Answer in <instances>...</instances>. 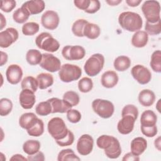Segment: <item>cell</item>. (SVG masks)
Masks as SVG:
<instances>
[{"label":"cell","instance_id":"obj_49","mask_svg":"<svg viewBox=\"0 0 161 161\" xmlns=\"http://www.w3.org/2000/svg\"><path fill=\"white\" fill-rule=\"evenodd\" d=\"M101 8V3L98 0H90V4L88 8L85 11L89 14H94L97 12Z\"/></svg>","mask_w":161,"mask_h":161},{"label":"cell","instance_id":"obj_57","mask_svg":"<svg viewBox=\"0 0 161 161\" xmlns=\"http://www.w3.org/2000/svg\"><path fill=\"white\" fill-rule=\"evenodd\" d=\"M154 145L155 148L158 150L160 151V147H161V140H160V136H158L157 138L155 140L154 142Z\"/></svg>","mask_w":161,"mask_h":161},{"label":"cell","instance_id":"obj_6","mask_svg":"<svg viewBox=\"0 0 161 161\" xmlns=\"http://www.w3.org/2000/svg\"><path fill=\"white\" fill-rule=\"evenodd\" d=\"M82 75L81 69L74 64H64L58 71V76L64 82L69 83L78 80Z\"/></svg>","mask_w":161,"mask_h":161},{"label":"cell","instance_id":"obj_16","mask_svg":"<svg viewBox=\"0 0 161 161\" xmlns=\"http://www.w3.org/2000/svg\"><path fill=\"white\" fill-rule=\"evenodd\" d=\"M19 101L23 109H31L36 102L35 92L30 89H22L19 96Z\"/></svg>","mask_w":161,"mask_h":161},{"label":"cell","instance_id":"obj_44","mask_svg":"<svg viewBox=\"0 0 161 161\" xmlns=\"http://www.w3.org/2000/svg\"><path fill=\"white\" fill-rule=\"evenodd\" d=\"M125 115H131L136 119L138 116V109L137 107L133 104H127L125 106L121 111V116Z\"/></svg>","mask_w":161,"mask_h":161},{"label":"cell","instance_id":"obj_31","mask_svg":"<svg viewBox=\"0 0 161 161\" xmlns=\"http://www.w3.org/2000/svg\"><path fill=\"white\" fill-rule=\"evenodd\" d=\"M30 14L28 11L21 6V8L15 10L13 14V19L17 23H24L29 18Z\"/></svg>","mask_w":161,"mask_h":161},{"label":"cell","instance_id":"obj_11","mask_svg":"<svg viewBox=\"0 0 161 161\" xmlns=\"http://www.w3.org/2000/svg\"><path fill=\"white\" fill-rule=\"evenodd\" d=\"M94 140L88 134L81 135L77 142V150L81 155H87L90 154L93 149Z\"/></svg>","mask_w":161,"mask_h":161},{"label":"cell","instance_id":"obj_12","mask_svg":"<svg viewBox=\"0 0 161 161\" xmlns=\"http://www.w3.org/2000/svg\"><path fill=\"white\" fill-rule=\"evenodd\" d=\"M60 22V18L57 12L52 10L45 11L41 17V23L42 26L50 30H55Z\"/></svg>","mask_w":161,"mask_h":161},{"label":"cell","instance_id":"obj_33","mask_svg":"<svg viewBox=\"0 0 161 161\" xmlns=\"http://www.w3.org/2000/svg\"><path fill=\"white\" fill-rule=\"evenodd\" d=\"M58 161H66V160H75L79 161L80 158L75 155L74 150L70 148L62 150L57 156Z\"/></svg>","mask_w":161,"mask_h":161},{"label":"cell","instance_id":"obj_22","mask_svg":"<svg viewBox=\"0 0 161 161\" xmlns=\"http://www.w3.org/2000/svg\"><path fill=\"white\" fill-rule=\"evenodd\" d=\"M38 119L33 113H25L19 117V125L22 128L28 130L36 123Z\"/></svg>","mask_w":161,"mask_h":161},{"label":"cell","instance_id":"obj_46","mask_svg":"<svg viewBox=\"0 0 161 161\" xmlns=\"http://www.w3.org/2000/svg\"><path fill=\"white\" fill-rule=\"evenodd\" d=\"M56 143L60 147H66L71 145L74 142V135L69 130L67 135L62 139L56 140Z\"/></svg>","mask_w":161,"mask_h":161},{"label":"cell","instance_id":"obj_17","mask_svg":"<svg viewBox=\"0 0 161 161\" xmlns=\"http://www.w3.org/2000/svg\"><path fill=\"white\" fill-rule=\"evenodd\" d=\"M22 6L28 11L30 15H34L38 14L44 10L45 3L42 0H31L25 2Z\"/></svg>","mask_w":161,"mask_h":161},{"label":"cell","instance_id":"obj_38","mask_svg":"<svg viewBox=\"0 0 161 161\" xmlns=\"http://www.w3.org/2000/svg\"><path fill=\"white\" fill-rule=\"evenodd\" d=\"M28 134L32 136L38 137L41 136L44 132V123L42 119H38L36 123L30 129L26 130Z\"/></svg>","mask_w":161,"mask_h":161},{"label":"cell","instance_id":"obj_24","mask_svg":"<svg viewBox=\"0 0 161 161\" xmlns=\"http://www.w3.org/2000/svg\"><path fill=\"white\" fill-rule=\"evenodd\" d=\"M157 116L156 114L150 109L144 111L140 118L141 126L145 127H150L156 125Z\"/></svg>","mask_w":161,"mask_h":161},{"label":"cell","instance_id":"obj_18","mask_svg":"<svg viewBox=\"0 0 161 161\" xmlns=\"http://www.w3.org/2000/svg\"><path fill=\"white\" fill-rule=\"evenodd\" d=\"M119 77L117 73L113 70H108L103 74L101 78V82L106 88H113L118 82Z\"/></svg>","mask_w":161,"mask_h":161},{"label":"cell","instance_id":"obj_3","mask_svg":"<svg viewBox=\"0 0 161 161\" xmlns=\"http://www.w3.org/2000/svg\"><path fill=\"white\" fill-rule=\"evenodd\" d=\"M142 11L147 21L154 23L160 20V6L157 1H145L142 6Z\"/></svg>","mask_w":161,"mask_h":161},{"label":"cell","instance_id":"obj_9","mask_svg":"<svg viewBox=\"0 0 161 161\" xmlns=\"http://www.w3.org/2000/svg\"><path fill=\"white\" fill-rule=\"evenodd\" d=\"M39 65L42 68L50 72L59 71L62 66L60 60L50 53H42V59Z\"/></svg>","mask_w":161,"mask_h":161},{"label":"cell","instance_id":"obj_20","mask_svg":"<svg viewBox=\"0 0 161 161\" xmlns=\"http://www.w3.org/2000/svg\"><path fill=\"white\" fill-rule=\"evenodd\" d=\"M48 100L50 101L52 105V113H64L72 108L64 99H60L57 97H52Z\"/></svg>","mask_w":161,"mask_h":161},{"label":"cell","instance_id":"obj_50","mask_svg":"<svg viewBox=\"0 0 161 161\" xmlns=\"http://www.w3.org/2000/svg\"><path fill=\"white\" fill-rule=\"evenodd\" d=\"M74 3L77 8L85 11L89 6L90 0H75Z\"/></svg>","mask_w":161,"mask_h":161},{"label":"cell","instance_id":"obj_7","mask_svg":"<svg viewBox=\"0 0 161 161\" xmlns=\"http://www.w3.org/2000/svg\"><path fill=\"white\" fill-rule=\"evenodd\" d=\"M92 108L95 113L104 119L111 117L114 111V104L110 101L103 99H94L92 103Z\"/></svg>","mask_w":161,"mask_h":161},{"label":"cell","instance_id":"obj_43","mask_svg":"<svg viewBox=\"0 0 161 161\" xmlns=\"http://www.w3.org/2000/svg\"><path fill=\"white\" fill-rule=\"evenodd\" d=\"M12 101L8 98H2L0 100V115L5 116L8 115L12 111Z\"/></svg>","mask_w":161,"mask_h":161},{"label":"cell","instance_id":"obj_8","mask_svg":"<svg viewBox=\"0 0 161 161\" xmlns=\"http://www.w3.org/2000/svg\"><path fill=\"white\" fill-rule=\"evenodd\" d=\"M62 55L68 60H79L86 55V50L80 45H67L62 50Z\"/></svg>","mask_w":161,"mask_h":161},{"label":"cell","instance_id":"obj_1","mask_svg":"<svg viewBox=\"0 0 161 161\" xmlns=\"http://www.w3.org/2000/svg\"><path fill=\"white\" fill-rule=\"evenodd\" d=\"M118 23L123 29L130 32H136L142 28L143 20L141 16L136 13L124 11L119 15Z\"/></svg>","mask_w":161,"mask_h":161},{"label":"cell","instance_id":"obj_15","mask_svg":"<svg viewBox=\"0 0 161 161\" xmlns=\"http://www.w3.org/2000/svg\"><path fill=\"white\" fill-rule=\"evenodd\" d=\"M136 119L131 115H125L117 124V130L118 132L122 135H128L130 133L133 128L135 121Z\"/></svg>","mask_w":161,"mask_h":161},{"label":"cell","instance_id":"obj_29","mask_svg":"<svg viewBox=\"0 0 161 161\" xmlns=\"http://www.w3.org/2000/svg\"><path fill=\"white\" fill-rule=\"evenodd\" d=\"M41 144L39 141L35 140H28L23 145V150L28 155H33L40 151Z\"/></svg>","mask_w":161,"mask_h":161},{"label":"cell","instance_id":"obj_4","mask_svg":"<svg viewBox=\"0 0 161 161\" xmlns=\"http://www.w3.org/2000/svg\"><path fill=\"white\" fill-rule=\"evenodd\" d=\"M104 64V56L101 53H94L86 60L84 66V69L87 75L94 77L99 74L102 70Z\"/></svg>","mask_w":161,"mask_h":161},{"label":"cell","instance_id":"obj_52","mask_svg":"<svg viewBox=\"0 0 161 161\" xmlns=\"http://www.w3.org/2000/svg\"><path fill=\"white\" fill-rule=\"evenodd\" d=\"M122 160L123 161H138V160H140V157L139 156L133 154L131 152H129L123 156Z\"/></svg>","mask_w":161,"mask_h":161},{"label":"cell","instance_id":"obj_23","mask_svg":"<svg viewBox=\"0 0 161 161\" xmlns=\"http://www.w3.org/2000/svg\"><path fill=\"white\" fill-rule=\"evenodd\" d=\"M148 41V35L145 31L139 30L133 35L131 38V44L136 48H142L147 45Z\"/></svg>","mask_w":161,"mask_h":161},{"label":"cell","instance_id":"obj_54","mask_svg":"<svg viewBox=\"0 0 161 161\" xmlns=\"http://www.w3.org/2000/svg\"><path fill=\"white\" fill-rule=\"evenodd\" d=\"M142 3V0H126V3L131 7L138 6Z\"/></svg>","mask_w":161,"mask_h":161},{"label":"cell","instance_id":"obj_2","mask_svg":"<svg viewBox=\"0 0 161 161\" xmlns=\"http://www.w3.org/2000/svg\"><path fill=\"white\" fill-rule=\"evenodd\" d=\"M47 130L48 133L55 141L64 138L69 130L64 121L59 117H54L48 121Z\"/></svg>","mask_w":161,"mask_h":161},{"label":"cell","instance_id":"obj_10","mask_svg":"<svg viewBox=\"0 0 161 161\" xmlns=\"http://www.w3.org/2000/svg\"><path fill=\"white\" fill-rule=\"evenodd\" d=\"M131 74L134 79L142 85L148 84L152 79V74L149 69L140 64L136 65L132 67Z\"/></svg>","mask_w":161,"mask_h":161},{"label":"cell","instance_id":"obj_40","mask_svg":"<svg viewBox=\"0 0 161 161\" xmlns=\"http://www.w3.org/2000/svg\"><path fill=\"white\" fill-rule=\"evenodd\" d=\"M93 87V82L91 78L84 77L80 79L78 82V89L83 93L90 92Z\"/></svg>","mask_w":161,"mask_h":161},{"label":"cell","instance_id":"obj_35","mask_svg":"<svg viewBox=\"0 0 161 161\" xmlns=\"http://www.w3.org/2000/svg\"><path fill=\"white\" fill-rule=\"evenodd\" d=\"M35 111L39 116H45L52 113V108L48 100L39 103L35 108Z\"/></svg>","mask_w":161,"mask_h":161},{"label":"cell","instance_id":"obj_25","mask_svg":"<svg viewBox=\"0 0 161 161\" xmlns=\"http://www.w3.org/2000/svg\"><path fill=\"white\" fill-rule=\"evenodd\" d=\"M104 150L107 157L111 159L118 158L121 153V147L119 140L114 137L112 144Z\"/></svg>","mask_w":161,"mask_h":161},{"label":"cell","instance_id":"obj_19","mask_svg":"<svg viewBox=\"0 0 161 161\" xmlns=\"http://www.w3.org/2000/svg\"><path fill=\"white\" fill-rule=\"evenodd\" d=\"M147 148V142L143 137H136L132 140L130 145L131 152L137 156L142 155Z\"/></svg>","mask_w":161,"mask_h":161},{"label":"cell","instance_id":"obj_48","mask_svg":"<svg viewBox=\"0 0 161 161\" xmlns=\"http://www.w3.org/2000/svg\"><path fill=\"white\" fill-rule=\"evenodd\" d=\"M141 131L144 135L150 138L155 136L157 134L158 130L156 125L150 127H145L141 126Z\"/></svg>","mask_w":161,"mask_h":161},{"label":"cell","instance_id":"obj_59","mask_svg":"<svg viewBox=\"0 0 161 161\" xmlns=\"http://www.w3.org/2000/svg\"><path fill=\"white\" fill-rule=\"evenodd\" d=\"M160 99H159L157 103V105H156V109H157V111L160 113Z\"/></svg>","mask_w":161,"mask_h":161},{"label":"cell","instance_id":"obj_21","mask_svg":"<svg viewBox=\"0 0 161 161\" xmlns=\"http://www.w3.org/2000/svg\"><path fill=\"white\" fill-rule=\"evenodd\" d=\"M138 101L141 105L144 107L152 106L155 101V93L150 89H143L138 94Z\"/></svg>","mask_w":161,"mask_h":161},{"label":"cell","instance_id":"obj_56","mask_svg":"<svg viewBox=\"0 0 161 161\" xmlns=\"http://www.w3.org/2000/svg\"><path fill=\"white\" fill-rule=\"evenodd\" d=\"M122 2L121 0H106V3L109 6H117Z\"/></svg>","mask_w":161,"mask_h":161},{"label":"cell","instance_id":"obj_30","mask_svg":"<svg viewBox=\"0 0 161 161\" xmlns=\"http://www.w3.org/2000/svg\"><path fill=\"white\" fill-rule=\"evenodd\" d=\"M42 59V53L38 50L30 49L26 54V60L30 65H36L40 64Z\"/></svg>","mask_w":161,"mask_h":161},{"label":"cell","instance_id":"obj_36","mask_svg":"<svg viewBox=\"0 0 161 161\" xmlns=\"http://www.w3.org/2000/svg\"><path fill=\"white\" fill-rule=\"evenodd\" d=\"M40 26L36 22L25 23L22 26V33L26 36H32L39 31Z\"/></svg>","mask_w":161,"mask_h":161},{"label":"cell","instance_id":"obj_47","mask_svg":"<svg viewBox=\"0 0 161 161\" xmlns=\"http://www.w3.org/2000/svg\"><path fill=\"white\" fill-rule=\"evenodd\" d=\"M16 3L14 0H4L1 1V9L5 13L11 12L15 7Z\"/></svg>","mask_w":161,"mask_h":161},{"label":"cell","instance_id":"obj_26","mask_svg":"<svg viewBox=\"0 0 161 161\" xmlns=\"http://www.w3.org/2000/svg\"><path fill=\"white\" fill-rule=\"evenodd\" d=\"M100 33L101 29L99 26L96 24L87 22L84 28V36H86L89 39H96L99 36Z\"/></svg>","mask_w":161,"mask_h":161},{"label":"cell","instance_id":"obj_42","mask_svg":"<svg viewBox=\"0 0 161 161\" xmlns=\"http://www.w3.org/2000/svg\"><path fill=\"white\" fill-rule=\"evenodd\" d=\"M114 136L107 135H103L99 136L96 140V145L98 148L105 150L113 143Z\"/></svg>","mask_w":161,"mask_h":161},{"label":"cell","instance_id":"obj_13","mask_svg":"<svg viewBox=\"0 0 161 161\" xmlns=\"http://www.w3.org/2000/svg\"><path fill=\"white\" fill-rule=\"evenodd\" d=\"M19 37V33L16 29L10 27L0 33V47L8 48L14 43Z\"/></svg>","mask_w":161,"mask_h":161},{"label":"cell","instance_id":"obj_39","mask_svg":"<svg viewBox=\"0 0 161 161\" xmlns=\"http://www.w3.org/2000/svg\"><path fill=\"white\" fill-rule=\"evenodd\" d=\"M63 99L69 104L72 107L77 106L80 101L79 94L73 91L65 92L63 95Z\"/></svg>","mask_w":161,"mask_h":161},{"label":"cell","instance_id":"obj_45","mask_svg":"<svg viewBox=\"0 0 161 161\" xmlns=\"http://www.w3.org/2000/svg\"><path fill=\"white\" fill-rule=\"evenodd\" d=\"M67 119L72 123H77L79 122L81 119V114L80 113L74 109H70L67 112Z\"/></svg>","mask_w":161,"mask_h":161},{"label":"cell","instance_id":"obj_28","mask_svg":"<svg viewBox=\"0 0 161 161\" xmlns=\"http://www.w3.org/2000/svg\"><path fill=\"white\" fill-rule=\"evenodd\" d=\"M40 89H45L53 84V75L49 73H40L36 77Z\"/></svg>","mask_w":161,"mask_h":161},{"label":"cell","instance_id":"obj_37","mask_svg":"<svg viewBox=\"0 0 161 161\" xmlns=\"http://www.w3.org/2000/svg\"><path fill=\"white\" fill-rule=\"evenodd\" d=\"M87 22L88 21L84 19H79L74 21L72 26V31L73 34L77 37H83L84 28Z\"/></svg>","mask_w":161,"mask_h":161},{"label":"cell","instance_id":"obj_32","mask_svg":"<svg viewBox=\"0 0 161 161\" xmlns=\"http://www.w3.org/2000/svg\"><path fill=\"white\" fill-rule=\"evenodd\" d=\"M21 87L22 89H30L35 92L38 88V81L33 76H26L21 80Z\"/></svg>","mask_w":161,"mask_h":161},{"label":"cell","instance_id":"obj_14","mask_svg":"<svg viewBox=\"0 0 161 161\" xmlns=\"http://www.w3.org/2000/svg\"><path fill=\"white\" fill-rule=\"evenodd\" d=\"M6 77L8 82L13 85L18 84L22 79L23 70L17 64H11L6 69Z\"/></svg>","mask_w":161,"mask_h":161},{"label":"cell","instance_id":"obj_55","mask_svg":"<svg viewBox=\"0 0 161 161\" xmlns=\"http://www.w3.org/2000/svg\"><path fill=\"white\" fill-rule=\"evenodd\" d=\"M8 61V54L6 52L1 51V66L4 65Z\"/></svg>","mask_w":161,"mask_h":161},{"label":"cell","instance_id":"obj_53","mask_svg":"<svg viewBox=\"0 0 161 161\" xmlns=\"http://www.w3.org/2000/svg\"><path fill=\"white\" fill-rule=\"evenodd\" d=\"M10 160H23V161H27L28 158H25L23 155L21 154H14L13 155L11 158Z\"/></svg>","mask_w":161,"mask_h":161},{"label":"cell","instance_id":"obj_34","mask_svg":"<svg viewBox=\"0 0 161 161\" xmlns=\"http://www.w3.org/2000/svg\"><path fill=\"white\" fill-rule=\"evenodd\" d=\"M150 65L154 72L157 73L161 72V52L160 50L152 53Z\"/></svg>","mask_w":161,"mask_h":161},{"label":"cell","instance_id":"obj_41","mask_svg":"<svg viewBox=\"0 0 161 161\" xmlns=\"http://www.w3.org/2000/svg\"><path fill=\"white\" fill-rule=\"evenodd\" d=\"M145 32L150 35H159L161 32V23L160 20L158 21L156 23H151L148 21H146L145 26Z\"/></svg>","mask_w":161,"mask_h":161},{"label":"cell","instance_id":"obj_51","mask_svg":"<svg viewBox=\"0 0 161 161\" xmlns=\"http://www.w3.org/2000/svg\"><path fill=\"white\" fill-rule=\"evenodd\" d=\"M27 158L28 160L30 161H44L45 159L43 153L40 151H38L33 155H28Z\"/></svg>","mask_w":161,"mask_h":161},{"label":"cell","instance_id":"obj_5","mask_svg":"<svg viewBox=\"0 0 161 161\" xmlns=\"http://www.w3.org/2000/svg\"><path fill=\"white\" fill-rule=\"evenodd\" d=\"M35 44L38 48L48 52H55L59 47V42L48 32H42L35 39Z\"/></svg>","mask_w":161,"mask_h":161},{"label":"cell","instance_id":"obj_27","mask_svg":"<svg viewBox=\"0 0 161 161\" xmlns=\"http://www.w3.org/2000/svg\"><path fill=\"white\" fill-rule=\"evenodd\" d=\"M131 60L125 55L118 56L114 59L113 65L116 70L119 72H123L128 69L131 65Z\"/></svg>","mask_w":161,"mask_h":161},{"label":"cell","instance_id":"obj_58","mask_svg":"<svg viewBox=\"0 0 161 161\" xmlns=\"http://www.w3.org/2000/svg\"><path fill=\"white\" fill-rule=\"evenodd\" d=\"M0 15H1V30H2L6 25V18L4 17L2 13H0Z\"/></svg>","mask_w":161,"mask_h":161}]
</instances>
